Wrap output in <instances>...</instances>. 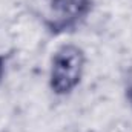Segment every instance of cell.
<instances>
[{
	"label": "cell",
	"mask_w": 132,
	"mask_h": 132,
	"mask_svg": "<svg viewBox=\"0 0 132 132\" xmlns=\"http://www.w3.org/2000/svg\"><path fill=\"white\" fill-rule=\"evenodd\" d=\"M94 0H46L42 15L45 31L62 37L78 31L94 11Z\"/></svg>",
	"instance_id": "obj_2"
},
{
	"label": "cell",
	"mask_w": 132,
	"mask_h": 132,
	"mask_svg": "<svg viewBox=\"0 0 132 132\" xmlns=\"http://www.w3.org/2000/svg\"><path fill=\"white\" fill-rule=\"evenodd\" d=\"M88 65L86 51L72 42L59 45L48 63V89L57 98L71 97L83 83Z\"/></svg>",
	"instance_id": "obj_1"
},
{
	"label": "cell",
	"mask_w": 132,
	"mask_h": 132,
	"mask_svg": "<svg viewBox=\"0 0 132 132\" xmlns=\"http://www.w3.org/2000/svg\"><path fill=\"white\" fill-rule=\"evenodd\" d=\"M8 62H9V54L3 52L0 49V86L6 77V71H8Z\"/></svg>",
	"instance_id": "obj_4"
},
{
	"label": "cell",
	"mask_w": 132,
	"mask_h": 132,
	"mask_svg": "<svg viewBox=\"0 0 132 132\" xmlns=\"http://www.w3.org/2000/svg\"><path fill=\"white\" fill-rule=\"evenodd\" d=\"M121 89H123V98L126 101L128 108L132 111V60L126 66L121 78Z\"/></svg>",
	"instance_id": "obj_3"
}]
</instances>
